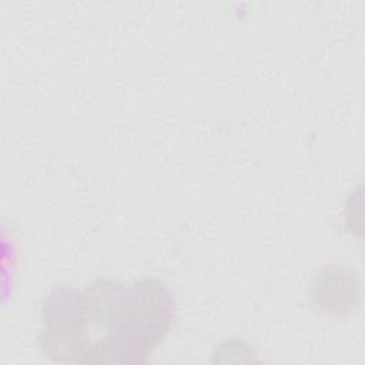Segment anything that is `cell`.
Returning a JSON list of instances; mask_svg holds the SVG:
<instances>
[{
  "label": "cell",
  "mask_w": 365,
  "mask_h": 365,
  "mask_svg": "<svg viewBox=\"0 0 365 365\" xmlns=\"http://www.w3.org/2000/svg\"><path fill=\"white\" fill-rule=\"evenodd\" d=\"M175 301L157 278L131 285L100 278L57 287L43 299L41 352L63 364H145L170 332Z\"/></svg>",
  "instance_id": "obj_1"
}]
</instances>
